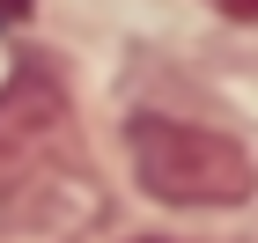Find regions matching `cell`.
Segmentation results:
<instances>
[{
    "instance_id": "obj_1",
    "label": "cell",
    "mask_w": 258,
    "mask_h": 243,
    "mask_svg": "<svg viewBox=\"0 0 258 243\" xmlns=\"http://www.w3.org/2000/svg\"><path fill=\"white\" fill-rule=\"evenodd\" d=\"M125 162L140 192L162 206H243L258 192V162L243 155V140L192 118H162V111H140L125 125Z\"/></svg>"
},
{
    "instance_id": "obj_2",
    "label": "cell",
    "mask_w": 258,
    "mask_h": 243,
    "mask_svg": "<svg viewBox=\"0 0 258 243\" xmlns=\"http://www.w3.org/2000/svg\"><path fill=\"white\" fill-rule=\"evenodd\" d=\"M59 125H67V103H59V89L44 74H15L8 81V96H0V155H22V147L52 140Z\"/></svg>"
},
{
    "instance_id": "obj_3",
    "label": "cell",
    "mask_w": 258,
    "mask_h": 243,
    "mask_svg": "<svg viewBox=\"0 0 258 243\" xmlns=\"http://www.w3.org/2000/svg\"><path fill=\"white\" fill-rule=\"evenodd\" d=\"M22 8H30V0H0V15H22Z\"/></svg>"
}]
</instances>
